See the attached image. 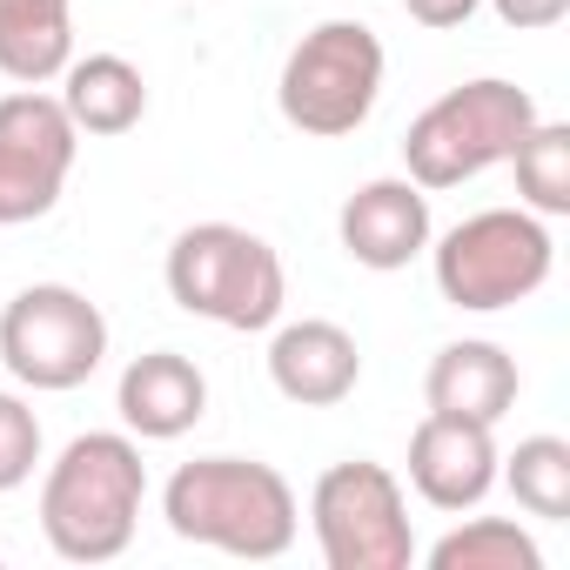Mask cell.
I'll return each mask as SVG.
<instances>
[{
	"mask_svg": "<svg viewBox=\"0 0 570 570\" xmlns=\"http://www.w3.org/2000/svg\"><path fill=\"white\" fill-rule=\"evenodd\" d=\"M161 517L181 543H208V550L248 557V563L282 557L303 530L289 476L275 463H255V456H195V463H181L161 490Z\"/></svg>",
	"mask_w": 570,
	"mask_h": 570,
	"instance_id": "cell-1",
	"label": "cell"
},
{
	"mask_svg": "<svg viewBox=\"0 0 570 570\" xmlns=\"http://www.w3.org/2000/svg\"><path fill=\"white\" fill-rule=\"evenodd\" d=\"M141 497H148V470L135 436L88 430L41 476V537L68 563H115L135 543Z\"/></svg>",
	"mask_w": 570,
	"mask_h": 570,
	"instance_id": "cell-2",
	"label": "cell"
},
{
	"mask_svg": "<svg viewBox=\"0 0 570 570\" xmlns=\"http://www.w3.org/2000/svg\"><path fill=\"white\" fill-rule=\"evenodd\" d=\"M168 296L202 323L255 336V330H275L282 303H289V275H282V255L262 235L235 222H195L168 248Z\"/></svg>",
	"mask_w": 570,
	"mask_h": 570,
	"instance_id": "cell-3",
	"label": "cell"
},
{
	"mask_svg": "<svg viewBox=\"0 0 570 570\" xmlns=\"http://www.w3.org/2000/svg\"><path fill=\"white\" fill-rule=\"evenodd\" d=\"M530 121H537L530 88L497 81V75L463 81V88L436 95V101L410 121V135H403V168H410L416 188H463V181H476L483 168L510 161V148L530 135Z\"/></svg>",
	"mask_w": 570,
	"mask_h": 570,
	"instance_id": "cell-4",
	"label": "cell"
},
{
	"mask_svg": "<svg viewBox=\"0 0 570 570\" xmlns=\"http://www.w3.org/2000/svg\"><path fill=\"white\" fill-rule=\"evenodd\" d=\"M383 41L376 28L363 21H323L309 28L289 61H282V81H275V101H282V121L296 135H316V141H336V135H356L383 95Z\"/></svg>",
	"mask_w": 570,
	"mask_h": 570,
	"instance_id": "cell-5",
	"label": "cell"
},
{
	"mask_svg": "<svg viewBox=\"0 0 570 570\" xmlns=\"http://www.w3.org/2000/svg\"><path fill=\"white\" fill-rule=\"evenodd\" d=\"M557 242L530 208H483L436 242V289L450 309H517L550 282Z\"/></svg>",
	"mask_w": 570,
	"mask_h": 570,
	"instance_id": "cell-6",
	"label": "cell"
},
{
	"mask_svg": "<svg viewBox=\"0 0 570 570\" xmlns=\"http://www.w3.org/2000/svg\"><path fill=\"white\" fill-rule=\"evenodd\" d=\"M0 363L48 396L81 390L108 363V316L68 282H35L0 309Z\"/></svg>",
	"mask_w": 570,
	"mask_h": 570,
	"instance_id": "cell-7",
	"label": "cell"
},
{
	"mask_svg": "<svg viewBox=\"0 0 570 570\" xmlns=\"http://www.w3.org/2000/svg\"><path fill=\"white\" fill-rule=\"evenodd\" d=\"M309 523H316V543H323L330 570H410V557H416L403 483L370 456L336 463V470L316 476Z\"/></svg>",
	"mask_w": 570,
	"mask_h": 570,
	"instance_id": "cell-8",
	"label": "cell"
},
{
	"mask_svg": "<svg viewBox=\"0 0 570 570\" xmlns=\"http://www.w3.org/2000/svg\"><path fill=\"white\" fill-rule=\"evenodd\" d=\"M75 121L61 108V95H41V88H14L0 95V228H21V222H41L68 175H75Z\"/></svg>",
	"mask_w": 570,
	"mask_h": 570,
	"instance_id": "cell-9",
	"label": "cell"
},
{
	"mask_svg": "<svg viewBox=\"0 0 570 570\" xmlns=\"http://www.w3.org/2000/svg\"><path fill=\"white\" fill-rule=\"evenodd\" d=\"M410 490L430 510H476L497 490V436L490 423L430 410L410 436Z\"/></svg>",
	"mask_w": 570,
	"mask_h": 570,
	"instance_id": "cell-10",
	"label": "cell"
},
{
	"mask_svg": "<svg viewBox=\"0 0 570 570\" xmlns=\"http://www.w3.org/2000/svg\"><path fill=\"white\" fill-rule=\"evenodd\" d=\"M336 235L350 248V262L390 275V268H410L423 248H430V188H416L410 175H383V181H363L343 215H336Z\"/></svg>",
	"mask_w": 570,
	"mask_h": 570,
	"instance_id": "cell-11",
	"label": "cell"
},
{
	"mask_svg": "<svg viewBox=\"0 0 570 570\" xmlns=\"http://www.w3.org/2000/svg\"><path fill=\"white\" fill-rule=\"evenodd\" d=\"M268 383L303 403V410H330L343 396H356L363 383V350L343 323H323V316H303L289 330H275L268 343Z\"/></svg>",
	"mask_w": 570,
	"mask_h": 570,
	"instance_id": "cell-12",
	"label": "cell"
},
{
	"mask_svg": "<svg viewBox=\"0 0 570 570\" xmlns=\"http://www.w3.org/2000/svg\"><path fill=\"white\" fill-rule=\"evenodd\" d=\"M115 410L128 423V436H148V443H175L188 436L202 416H208V376L175 356V350H148L121 370V390H115Z\"/></svg>",
	"mask_w": 570,
	"mask_h": 570,
	"instance_id": "cell-13",
	"label": "cell"
},
{
	"mask_svg": "<svg viewBox=\"0 0 570 570\" xmlns=\"http://www.w3.org/2000/svg\"><path fill=\"white\" fill-rule=\"evenodd\" d=\"M523 376H517V356L470 336V343H443L430 356V376H423V403L443 410V416H470V423H503V410L517 403Z\"/></svg>",
	"mask_w": 570,
	"mask_h": 570,
	"instance_id": "cell-14",
	"label": "cell"
},
{
	"mask_svg": "<svg viewBox=\"0 0 570 570\" xmlns=\"http://www.w3.org/2000/svg\"><path fill=\"white\" fill-rule=\"evenodd\" d=\"M75 0H0V75L21 88L61 81L75 61Z\"/></svg>",
	"mask_w": 570,
	"mask_h": 570,
	"instance_id": "cell-15",
	"label": "cell"
},
{
	"mask_svg": "<svg viewBox=\"0 0 570 570\" xmlns=\"http://www.w3.org/2000/svg\"><path fill=\"white\" fill-rule=\"evenodd\" d=\"M61 108H68L75 135H128L148 115V81L121 55H88V61L61 68Z\"/></svg>",
	"mask_w": 570,
	"mask_h": 570,
	"instance_id": "cell-16",
	"label": "cell"
},
{
	"mask_svg": "<svg viewBox=\"0 0 570 570\" xmlns=\"http://www.w3.org/2000/svg\"><path fill=\"white\" fill-rule=\"evenodd\" d=\"M517 195L530 215H570V121H530V135L510 148Z\"/></svg>",
	"mask_w": 570,
	"mask_h": 570,
	"instance_id": "cell-17",
	"label": "cell"
},
{
	"mask_svg": "<svg viewBox=\"0 0 570 570\" xmlns=\"http://www.w3.org/2000/svg\"><path fill=\"white\" fill-rule=\"evenodd\" d=\"M430 570H543V550L510 517H470L443 543H430Z\"/></svg>",
	"mask_w": 570,
	"mask_h": 570,
	"instance_id": "cell-18",
	"label": "cell"
},
{
	"mask_svg": "<svg viewBox=\"0 0 570 570\" xmlns=\"http://www.w3.org/2000/svg\"><path fill=\"white\" fill-rule=\"evenodd\" d=\"M497 463H503V456H497ZM497 476L510 483V497H517L530 517H543V523H563V517H570V443H563V436H523Z\"/></svg>",
	"mask_w": 570,
	"mask_h": 570,
	"instance_id": "cell-19",
	"label": "cell"
},
{
	"mask_svg": "<svg viewBox=\"0 0 570 570\" xmlns=\"http://www.w3.org/2000/svg\"><path fill=\"white\" fill-rule=\"evenodd\" d=\"M35 463H41V416L21 396L0 390V497L21 490L35 476Z\"/></svg>",
	"mask_w": 570,
	"mask_h": 570,
	"instance_id": "cell-20",
	"label": "cell"
},
{
	"mask_svg": "<svg viewBox=\"0 0 570 570\" xmlns=\"http://www.w3.org/2000/svg\"><path fill=\"white\" fill-rule=\"evenodd\" d=\"M490 8H497V21H503V28L537 35V28H557V21L570 14V0H490Z\"/></svg>",
	"mask_w": 570,
	"mask_h": 570,
	"instance_id": "cell-21",
	"label": "cell"
},
{
	"mask_svg": "<svg viewBox=\"0 0 570 570\" xmlns=\"http://www.w3.org/2000/svg\"><path fill=\"white\" fill-rule=\"evenodd\" d=\"M476 8H483V0H403V14L423 21V28H463Z\"/></svg>",
	"mask_w": 570,
	"mask_h": 570,
	"instance_id": "cell-22",
	"label": "cell"
}]
</instances>
